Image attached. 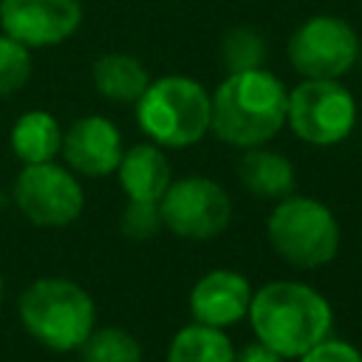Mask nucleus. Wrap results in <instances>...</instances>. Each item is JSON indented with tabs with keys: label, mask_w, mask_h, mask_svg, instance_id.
Masks as SVG:
<instances>
[{
	"label": "nucleus",
	"mask_w": 362,
	"mask_h": 362,
	"mask_svg": "<svg viewBox=\"0 0 362 362\" xmlns=\"http://www.w3.org/2000/svg\"><path fill=\"white\" fill-rule=\"evenodd\" d=\"M90 82L96 93L113 105H136L144 88L150 85V74L144 62L133 54L110 51L93 59L90 65Z\"/></svg>",
	"instance_id": "obj_14"
},
{
	"label": "nucleus",
	"mask_w": 362,
	"mask_h": 362,
	"mask_svg": "<svg viewBox=\"0 0 362 362\" xmlns=\"http://www.w3.org/2000/svg\"><path fill=\"white\" fill-rule=\"evenodd\" d=\"M119 229L124 238L141 243L156 238L164 223H161V209L156 201H127V206L119 215Z\"/></svg>",
	"instance_id": "obj_21"
},
{
	"label": "nucleus",
	"mask_w": 362,
	"mask_h": 362,
	"mask_svg": "<svg viewBox=\"0 0 362 362\" xmlns=\"http://www.w3.org/2000/svg\"><path fill=\"white\" fill-rule=\"evenodd\" d=\"M235 362H283V356L255 339V342L243 345V348L235 354Z\"/></svg>",
	"instance_id": "obj_23"
},
{
	"label": "nucleus",
	"mask_w": 362,
	"mask_h": 362,
	"mask_svg": "<svg viewBox=\"0 0 362 362\" xmlns=\"http://www.w3.org/2000/svg\"><path fill=\"white\" fill-rule=\"evenodd\" d=\"M252 303V286L249 280L235 269H212L189 291V314L192 322L221 328L240 322L249 314Z\"/></svg>",
	"instance_id": "obj_12"
},
{
	"label": "nucleus",
	"mask_w": 362,
	"mask_h": 362,
	"mask_svg": "<svg viewBox=\"0 0 362 362\" xmlns=\"http://www.w3.org/2000/svg\"><path fill=\"white\" fill-rule=\"evenodd\" d=\"M59 153L68 170H74L76 175H88V178L113 175L124 153L122 130L107 116H99V113L82 116L71 122L68 130L62 133Z\"/></svg>",
	"instance_id": "obj_11"
},
{
	"label": "nucleus",
	"mask_w": 362,
	"mask_h": 362,
	"mask_svg": "<svg viewBox=\"0 0 362 362\" xmlns=\"http://www.w3.org/2000/svg\"><path fill=\"white\" fill-rule=\"evenodd\" d=\"M212 96L209 90L184 74L150 79L136 102V122L147 141L170 150L192 147L209 133Z\"/></svg>",
	"instance_id": "obj_4"
},
{
	"label": "nucleus",
	"mask_w": 362,
	"mask_h": 362,
	"mask_svg": "<svg viewBox=\"0 0 362 362\" xmlns=\"http://www.w3.org/2000/svg\"><path fill=\"white\" fill-rule=\"evenodd\" d=\"M286 124L305 144L334 147L356 124V99L339 79H303L288 90Z\"/></svg>",
	"instance_id": "obj_6"
},
{
	"label": "nucleus",
	"mask_w": 362,
	"mask_h": 362,
	"mask_svg": "<svg viewBox=\"0 0 362 362\" xmlns=\"http://www.w3.org/2000/svg\"><path fill=\"white\" fill-rule=\"evenodd\" d=\"M297 362H362V351L345 339L325 337L311 351H305Z\"/></svg>",
	"instance_id": "obj_22"
},
{
	"label": "nucleus",
	"mask_w": 362,
	"mask_h": 362,
	"mask_svg": "<svg viewBox=\"0 0 362 362\" xmlns=\"http://www.w3.org/2000/svg\"><path fill=\"white\" fill-rule=\"evenodd\" d=\"M34 62H31V48L23 42L0 34V96H11L25 88L31 79Z\"/></svg>",
	"instance_id": "obj_20"
},
{
	"label": "nucleus",
	"mask_w": 362,
	"mask_h": 362,
	"mask_svg": "<svg viewBox=\"0 0 362 362\" xmlns=\"http://www.w3.org/2000/svg\"><path fill=\"white\" fill-rule=\"evenodd\" d=\"M161 223L184 240H212L232 221L229 192L206 175L173 178L161 201Z\"/></svg>",
	"instance_id": "obj_7"
},
{
	"label": "nucleus",
	"mask_w": 362,
	"mask_h": 362,
	"mask_svg": "<svg viewBox=\"0 0 362 362\" xmlns=\"http://www.w3.org/2000/svg\"><path fill=\"white\" fill-rule=\"evenodd\" d=\"M82 25L79 0H0V28L25 48H51Z\"/></svg>",
	"instance_id": "obj_10"
},
{
	"label": "nucleus",
	"mask_w": 362,
	"mask_h": 362,
	"mask_svg": "<svg viewBox=\"0 0 362 362\" xmlns=\"http://www.w3.org/2000/svg\"><path fill=\"white\" fill-rule=\"evenodd\" d=\"M238 178L255 198L280 201V198L294 192V167H291V161L283 153L269 150L266 144L243 150V156L238 161Z\"/></svg>",
	"instance_id": "obj_15"
},
{
	"label": "nucleus",
	"mask_w": 362,
	"mask_h": 362,
	"mask_svg": "<svg viewBox=\"0 0 362 362\" xmlns=\"http://www.w3.org/2000/svg\"><path fill=\"white\" fill-rule=\"evenodd\" d=\"M266 235L272 249L297 269L328 266L339 252V223L334 212L308 195H286L274 204Z\"/></svg>",
	"instance_id": "obj_5"
},
{
	"label": "nucleus",
	"mask_w": 362,
	"mask_h": 362,
	"mask_svg": "<svg viewBox=\"0 0 362 362\" xmlns=\"http://www.w3.org/2000/svg\"><path fill=\"white\" fill-rule=\"evenodd\" d=\"M266 54H269L266 40L252 25H235L221 40V62H223L226 74H240V71L263 68Z\"/></svg>",
	"instance_id": "obj_19"
},
{
	"label": "nucleus",
	"mask_w": 362,
	"mask_h": 362,
	"mask_svg": "<svg viewBox=\"0 0 362 362\" xmlns=\"http://www.w3.org/2000/svg\"><path fill=\"white\" fill-rule=\"evenodd\" d=\"M11 153L23 164L54 161L62 150V127L48 110H25L11 124Z\"/></svg>",
	"instance_id": "obj_16"
},
{
	"label": "nucleus",
	"mask_w": 362,
	"mask_h": 362,
	"mask_svg": "<svg viewBox=\"0 0 362 362\" xmlns=\"http://www.w3.org/2000/svg\"><path fill=\"white\" fill-rule=\"evenodd\" d=\"M235 345L221 328L189 322L175 331L167 348V362H235Z\"/></svg>",
	"instance_id": "obj_17"
},
{
	"label": "nucleus",
	"mask_w": 362,
	"mask_h": 362,
	"mask_svg": "<svg viewBox=\"0 0 362 362\" xmlns=\"http://www.w3.org/2000/svg\"><path fill=\"white\" fill-rule=\"evenodd\" d=\"M11 198L17 209L42 229H59L74 223L85 209V192L79 175L57 161L23 164L14 178Z\"/></svg>",
	"instance_id": "obj_8"
},
{
	"label": "nucleus",
	"mask_w": 362,
	"mask_h": 362,
	"mask_svg": "<svg viewBox=\"0 0 362 362\" xmlns=\"http://www.w3.org/2000/svg\"><path fill=\"white\" fill-rule=\"evenodd\" d=\"M82 362H141V342L119 325H96L79 345Z\"/></svg>",
	"instance_id": "obj_18"
},
{
	"label": "nucleus",
	"mask_w": 362,
	"mask_h": 362,
	"mask_svg": "<svg viewBox=\"0 0 362 362\" xmlns=\"http://www.w3.org/2000/svg\"><path fill=\"white\" fill-rule=\"evenodd\" d=\"M249 325L255 339L280 354L300 359L317 342L331 337L334 308L325 294L300 280H269L252 291Z\"/></svg>",
	"instance_id": "obj_1"
},
{
	"label": "nucleus",
	"mask_w": 362,
	"mask_h": 362,
	"mask_svg": "<svg viewBox=\"0 0 362 362\" xmlns=\"http://www.w3.org/2000/svg\"><path fill=\"white\" fill-rule=\"evenodd\" d=\"M116 178L127 195V201H161L164 189L173 181L170 158L164 147L153 141L133 144L122 153V161L116 167Z\"/></svg>",
	"instance_id": "obj_13"
},
{
	"label": "nucleus",
	"mask_w": 362,
	"mask_h": 362,
	"mask_svg": "<svg viewBox=\"0 0 362 362\" xmlns=\"http://www.w3.org/2000/svg\"><path fill=\"white\" fill-rule=\"evenodd\" d=\"M17 314L28 337L57 354L79 351L96 328L93 297L68 277H40L17 300Z\"/></svg>",
	"instance_id": "obj_3"
},
{
	"label": "nucleus",
	"mask_w": 362,
	"mask_h": 362,
	"mask_svg": "<svg viewBox=\"0 0 362 362\" xmlns=\"http://www.w3.org/2000/svg\"><path fill=\"white\" fill-rule=\"evenodd\" d=\"M3 294H6V280H3V274H0V303H3Z\"/></svg>",
	"instance_id": "obj_24"
},
{
	"label": "nucleus",
	"mask_w": 362,
	"mask_h": 362,
	"mask_svg": "<svg viewBox=\"0 0 362 362\" xmlns=\"http://www.w3.org/2000/svg\"><path fill=\"white\" fill-rule=\"evenodd\" d=\"M209 96V133H215V139L229 147H263L286 124L288 90L266 68L226 74V79Z\"/></svg>",
	"instance_id": "obj_2"
},
{
	"label": "nucleus",
	"mask_w": 362,
	"mask_h": 362,
	"mask_svg": "<svg viewBox=\"0 0 362 362\" xmlns=\"http://www.w3.org/2000/svg\"><path fill=\"white\" fill-rule=\"evenodd\" d=\"M356 59L359 37L337 14H314L288 37V62L303 79H342Z\"/></svg>",
	"instance_id": "obj_9"
}]
</instances>
